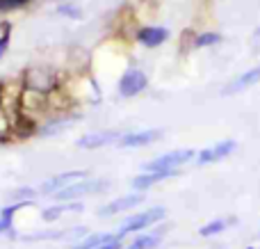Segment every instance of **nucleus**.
I'll list each match as a JSON object with an SVG mask.
<instances>
[{
    "label": "nucleus",
    "instance_id": "nucleus-1",
    "mask_svg": "<svg viewBox=\"0 0 260 249\" xmlns=\"http://www.w3.org/2000/svg\"><path fill=\"white\" fill-rule=\"evenodd\" d=\"M18 85L23 91L53 99L64 91V76L50 64H27L18 76Z\"/></svg>",
    "mask_w": 260,
    "mask_h": 249
},
{
    "label": "nucleus",
    "instance_id": "nucleus-2",
    "mask_svg": "<svg viewBox=\"0 0 260 249\" xmlns=\"http://www.w3.org/2000/svg\"><path fill=\"white\" fill-rule=\"evenodd\" d=\"M108 188H110V183L103 181V178H82V181L71 183L69 188H64L57 195H53V201L55 204H62V201H80L82 197L99 195V192H105Z\"/></svg>",
    "mask_w": 260,
    "mask_h": 249
},
{
    "label": "nucleus",
    "instance_id": "nucleus-3",
    "mask_svg": "<svg viewBox=\"0 0 260 249\" xmlns=\"http://www.w3.org/2000/svg\"><path fill=\"white\" fill-rule=\"evenodd\" d=\"M192 158H197V151L194 149H174L169 153H162L157 158L144 163L142 172H178Z\"/></svg>",
    "mask_w": 260,
    "mask_h": 249
},
{
    "label": "nucleus",
    "instance_id": "nucleus-4",
    "mask_svg": "<svg viewBox=\"0 0 260 249\" xmlns=\"http://www.w3.org/2000/svg\"><path fill=\"white\" fill-rule=\"evenodd\" d=\"M146 87H148V76L139 67H128L119 76V82H117V91L121 99H135V96L144 94Z\"/></svg>",
    "mask_w": 260,
    "mask_h": 249
},
{
    "label": "nucleus",
    "instance_id": "nucleus-5",
    "mask_svg": "<svg viewBox=\"0 0 260 249\" xmlns=\"http://www.w3.org/2000/svg\"><path fill=\"white\" fill-rule=\"evenodd\" d=\"M167 210L162 208V206H155V208H148L144 210V213H137L133 215V217H126V222L119 227V236H130V233H139V231H146L148 227H153V224H157L160 220H165Z\"/></svg>",
    "mask_w": 260,
    "mask_h": 249
},
{
    "label": "nucleus",
    "instance_id": "nucleus-6",
    "mask_svg": "<svg viewBox=\"0 0 260 249\" xmlns=\"http://www.w3.org/2000/svg\"><path fill=\"white\" fill-rule=\"evenodd\" d=\"M165 131L162 128H144V131H130V133H121L117 146L119 149H142V146L155 144L157 140H162Z\"/></svg>",
    "mask_w": 260,
    "mask_h": 249
},
{
    "label": "nucleus",
    "instance_id": "nucleus-7",
    "mask_svg": "<svg viewBox=\"0 0 260 249\" xmlns=\"http://www.w3.org/2000/svg\"><path fill=\"white\" fill-rule=\"evenodd\" d=\"M119 137H121V131H91L78 137L76 146L80 151H96V149H103V146L117 144Z\"/></svg>",
    "mask_w": 260,
    "mask_h": 249
},
{
    "label": "nucleus",
    "instance_id": "nucleus-8",
    "mask_svg": "<svg viewBox=\"0 0 260 249\" xmlns=\"http://www.w3.org/2000/svg\"><path fill=\"white\" fill-rule=\"evenodd\" d=\"M82 178H89V172H85V169H73V172H62V174H57V176H50L48 181L41 183L39 195H44V197H53V195H57L59 190L69 188L71 183L82 181Z\"/></svg>",
    "mask_w": 260,
    "mask_h": 249
},
{
    "label": "nucleus",
    "instance_id": "nucleus-9",
    "mask_svg": "<svg viewBox=\"0 0 260 249\" xmlns=\"http://www.w3.org/2000/svg\"><path fill=\"white\" fill-rule=\"evenodd\" d=\"M169 37H171V32H169V27H165V25H139L137 30H135V41L151 50L167 44Z\"/></svg>",
    "mask_w": 260,
    "mask_h": 249
},
{
    "label": "nucleus",
    "instance_id": "nucleus-10",
    "mask_svg": "<svg viewBox=\"0 0 260 249\" xmlns=\"http://www.w3.org/2000/svg\"><path fill=\"white\" fill-rule=\"evenodd\" d=\"M235 146H238L235 140H224V142H217V144H210L208 149L197 153V165H212L217 160H224L226 155L233 153Z\"/></svg>",
    "mask_w": 260,
    "mask_h": 249
},
{
    "label": "nucleus",
    "instance_id": "nucleus-11",
    "mask_svg": "<svg viewBox=\"0 0 260 249\" xmlns=\"http://www.w3.org/2000/svg\"><path fill=\"white\" fill-rule=\"evenodd\" d=\"M142 201H144V192H135V195H128V197H119V199H112L110 204L101 206L99 215H101V217H110V215L126 213V210L137 208Z\"/></svg>",
    "mask_w": 260,
    "mask_h": 249
},
{
    "label": "nucleus",
    "instance_id": "nucleus-12",
    "mask_svg": "<svg viewBox=\"0 0 260 249\" xmlns=\"http://www.w3.org/2000/svg\"><path fill=\"white\" fill-rule=\"evenodd\" d=\"M82 210H85L82 201H62V204H55L53 201V206L41 210V220L44 222H55V220H59L67 213H82Z\"/></svg>",
    "mask_w": 260,
    "mask_h": 249
},
{
    "label": "nucleus",
    "instance_id": "nucleus-13",
    "mask_svg": "<svg viewBox=\"0 0 260 249\" xmlns=\"http://www.w3.org/2000/svg\"><path fill=\"white\" fill-rule=\"evenodd\" d=\"M178 172H142L139 176H135L133 178V190L135 192H146L148 188H153V185H157L160 181H167V178H171V176H176Z\"/></svg>",
    "mask_w": 260,
    "mask_h": 249
},
{
    "label": "nucleus",
    "instance_id": "nucleus-14",
    "mask_svg": "<svg viewBox=\"0 0 260 249\" xmlns=\"http://www.w3.org/2000/svg\"><path fill=\"white\" fill-rule=\"evenodd\" d=\"M258 82H260V67L249 69V71H244L242 76H238L229 87H226L224 94H240V91L249 89V87L258 85Z\"/></svg>",
    "mask_w": 260,
    "mask_h": 249
},
{
    "label": "nucleus",
    "instance_id": "nucleus-15",
    "mask_svg": "<svg viewBox=\"0 0 260 249\" xmlns=\"http://www.w3.org/2000/svg\"><path fill=\"white\" fill-rule=\"evenodd\" d=\"M55 14L62 18H71V21H82L85 18V9L76 3V0H59L55 5Z\"/></svg>",
    "mask_w": 260,
    "mask_h": 249
},
{
    "label": "nucleus",
    "instance_id": "nucleus-16",
    "mask_svg": "<svg viewBox=\"0 0 260 249\" xmlns=\"http://www.w3.org/2000/svg\"><path fill=\"white\" fill-rule=\"evenodd\" d=\"M119 238V233H87L85 238H80V242H76L71 249H96L105 242Z\"/></svg>",
    "mask_w": 260,
    "mask_h": 249
},
{
    "label": "nucleus",
    "instance_id": "nucleus-17",
    "mask_svg": "<svg viewBox=\"0 0 260 249\" xmlns=\"http://www.w3.org/2000/svg\"><path fill=\"white\" fill-rule=\"evenodd\" d=\"M162 242V233L155 231V233H144V236H135V240L126 245L123 249H155L160 247Z\"/></svg>",
    "mask_w": 260,
    "mask_h": 249
},
{
    "label": "nucleus",
    "instance_id": "nucleus-18",
    "mask_svg": "<svg viewBox=\"0 0 260 249\" xmlns=\"http://www.w3.org/2000/svg\"><path fill=\"white\" fill-rule=\"evenodd\" d=\"M35 5V0H0V16H9V14L25 12Z\"/></svg>",
    "mask_w": 260,
    "mask_h": 249
},
{
    "label": "nucleus",
    "instance_id": "nucleus-19",
    "mask_svg": "<svg viewBox=\"0 0 260 249\" xmlns=\"http://www.w3.org/2000/svg\"><path fill=\"white\" fill-rule=\"evenodd\" d=\"M12 32H14V23L7 21V18H3V21H0V59H5V55L9 53Z\"/></svg>",
    "mask_w": 260,
    "mask_h": 249
},
{
    "label": "nucleus",
    "instance_id": "nucleus-20",
    "mask_svg": "<svg viewBox=\"0 0 260 249\" xmlns=\"http://www.w3.org/2000/svg\"><path fill=\"white\" fill-rule=\"evenodd\" d=\"M221 39H224V37H221L219 32H199V35H194L192 46L194 48H210V46L221 44Z\"/></svg>",
    "mask_w": 260,
    "mask_h": 249
},
{
    "label": "nucleus",
    "instance_id": "nucleus-21",
    "mask_svg": "<svg viewBox=\"0 0 260 249\" xmlns=\"http://www.w3.org/2000/svg\"><path fill=\"white\" fill-rule=\"evenodd\" d=\"M229 224H231L229 220H212L210 224L201 227V231H199V233H201L203 238H210V236H217V233H221L226 227H229Z\"/></svg>",
    "mask_w": 260,
    "mask_h": 249
},
{
    "label": "nucleus",
    "instance_id": "nucleus-22",
    "mask_svg": "<svg viewBox=\"0 0 260 249\" xmlns=\"http://www.w3.org/2000/svg\"><path fill=\"white\" fill-rule=\"evenodd\" d=\"M5 233H14V220L0 215V236H5Z\"/></svg>",
    "mask_w": 260,
    "mask_h": 249
},
{
    "label": "nucleus",
    "instance_id": "nucleus-23",
    "mask_svg": "<svg viewBox=\"0 0 260 249\" xmlns=\"http://www.w3.org/2000/svg\"><path fill=\"white\" fill-rule=\"evenodd\" d=\"M123 238L119 236V238H114V240H110V242H105V245H101V247H96V249H123Z\"/></svg>",
    "mask_w": 260,
    "mask_h": 249
}]
</instances>
